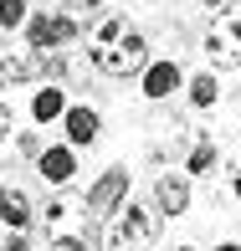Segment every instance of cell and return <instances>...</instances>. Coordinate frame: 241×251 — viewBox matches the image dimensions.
<instances>
[{"label": "cell", "instance_id": "6da1fadb", "mask_svg": "<svg viewBox=\"0 0 241 251\" xmlns=\"http://www.w3.org/2000/svg\"><path fill=\"white\" fill-rule=\"evenodd\" d=\"M82 51H87V62H93V72L103 77V82H139L144 67L154 62L149 31L134 26V16L123 5H108L93 26H87Z\"/></svg>", "mask_w": 241, "mask_h": 251}, {"label": "cell", "instance_id": "7a4b0ae2", "mask_svg": "<svg viewBox=\"0 0 241 251\" xmlns=\"http://www.w3.org/2000/svg\"><path fill=\"white\" fill-rule=\"evenodd\" d=\"M36 231L47 251H98V226L87 221L82 195H72V190H52L36 205Z\"/></svg>", "mask_w": 241, "mask_h": 251}, {"label": "cell", "instance_id": "3957f363", "mask_svg": "<svg viewBox=\"0 0 241 251\" xmlns=\"http://www.w3.org/2000/svg\"><path fill=\"white\" fill-rule=\"evenodd\" d=\"M154 241H159V215L149 210V200L134 195L98 226V251H154Z\"/></svg>", "mask_w": 241, "mask_h": 251}, {"label": "cell", "instance_id": "277c9868", "mask_svg": "<svg viewBox=\"0 0 241 251\" xmlns=\"http://www.w3.org/2000/svg\"><path fill=\"white\" fill-rule=\"evenodd\" d=\"M82 41H87V26L62 5H36L21 26V47H31V51H72Z\"/></svg>", "mask_w": 241, "mask_h": 251}, {"label": "cell", "instance_id": "5b68a950", "mask_svg": "<svg viewBox=\"0 0 241 251\" xmlns=\"http://www.w3.org/2000/svg\"><path fill=\"white\" fill-rule=\"evenodd\" d=\"M200 51L211 72H241V0H226L221 10H211L200 31Z\"/></svg>", "mask_w": 241, "mask_h": 251}, {"label": "cell", "instance_id": "8992f818", "mask_svg": "<svg viewBox=\"0 0 241 251\" xmlns=\"http://www.w3.org/2000/svg\"><path fill=\"white\" fill-rule=\"evenodd\" d=\"M144 133H149V139H144V159H149L154 169H169V159H185V149L200 139V133H190V118H185V113H175L169 102H164V108H154V118L144 123Z\"/></svg>", "mask_w": 241, "mask_h": 251}, {"label": "cell", "instance_id": "52a82bcc", "mask_svg": "<svg viewBox=\"0 0 241 251\" xmlns=\"http://www.w3.org/2000/svg\"><path fill=\"white\" fill-rule=\"evenodd\" d=\"M144 200H149V210L159 215V226H169V221H185V215L195 210V179L185 175V169H154L149 175V190H144Z\"/></svg>", "mask_w": 241, "mask_h": 251}, {"label": "cell", "instance_id": "ba28073f", "mask_svg": "<svg viewBox=\"0 0 241 251\" xmlns=\"http://www.w3.org/2000/svg\"><path fill=\"white\" fill-rule=\"evenodd\" d=\"M129 195H134V169L118 159V164H108V169L93 179V185L82 190V210H87V221H93V226H103Z\"/></svg>", "mask_w": 241, "mask_h": 251}, {"label": "cell", "instance_id": "9c48e42d", "mask_svg": "<svg viewBox=\"0 0 241 251\" xmlns=\"http://www.w3.org/2000/svg\"><path fill=\"white\" fill-rule=\"evenodd\" d=\"M185 67H180V56H154V62L144 67L139 77V98L149 102V108H164V102H175L180 93H185Z\"/></svg>", "mask_w": 241, "mask_h": 251}, {"label": "cell", "instance_id": "30bf717a", "mask_svg": "<svg viewBox=\"0 0 241 251\" xmlns=\"http://www.w3.org/2000/svg\"><path fill=\"white\" fill-rule=\"evenodd\" d=\"M62 144H72L77 154H87V149L103 144V108L98 102H77L72 98V108L62 113Z\"/></svg>", "mask_w": 241, "mask_h": 251}, {"label": "cell", "instance_id": "8fae6325", "mask_svg": "<svg viewBox=\"0 0 241 251\" xmlns=\"http://www.w3.org/2000/svg\"><path fill=\"white\" fill-rule=\"evenodd\" d=\"M36 175L47 190H72L77 179H82V154L72 149V144H47L36 159Z\"/></svg>", "mask_w": 241, "mask_h": 251}, {"label": "cell", "instance_id": "7c38bea8", "mask_svg": "<svg viewBox=\"0 0 241 251\" xmlns=\"http://www.w3.org/2000/svg\"><path fill=\"white\" fill-rule=\"evenodd\" d=\"M16 87H36V51L0 41V98L16 93Z\"/></svg>", "mask_w": 241, "mask_h": 251}, {"label": "cell", "instance_id": "4fadbf2b", "mask_svg": "<svg viewBox=\"0 0 241 251\" xmlns=\"http://www.w3.org/2000/svg\"><path fill=\"white\" fill-rule=\"evenodd\" d=\"M185 102H190V113H221V108H226V82H221V72L195 67V72L185 77Z\"/></svg>", "mask_w": 241, "mask_h": 251}, {"label": "cell", "instance_id": "5bb4252c", "mask_svg": "<svg viewBox=\"0 0 241 251\" xmlns=\"http://www.w3.org/2000/svg\"><path fill=\"white\" fill-rule=\"evenodd\" d=\"M0 226H5V231H21V236L36 231V200L21 185H10V179H0Z\"/></svg>", "mask_w": 241, "mask_h": 251}, {"label": "cell", "instance_id": "9a60e30c", "mask_svg": "<svg viewBox=\"0 0 241 251\" xmlns=\"http://www.w3.org/2000/svg\"><path fill=\"white\" fill-rule=\"evenodd\" d=\"M72 108V93L67 87H56V82H41V87H31V98H26V118L36 123V128H47V123H62V113Z\"/></svg>", "mask_w": 241, "mask_h": 251}, {"label": "cell", "instance_id": "2e32d148", "mask_svg": "<svg viewBox=\"0 0 241 251\" xmlns=\"http://www.w3.org/2000/svg\"><path fill=\"white\" fill-rule=\"evenodd\" d=\"M180 169H185L190 179H215V175H221V144L200 133V139H195L190 149H185V159H180Z\"/></svg>", "mask_w": 241, "mask_h": 251}, {"label": "cell", "instance_id": "e0dca14e", "mask_svg": "<svg viewBox=\"0 0 241 251\" xmlns=\"http://www.w3.org/2000/svg\"><path fill=\"white\" fill-rule=\"evenodd\" d=\"M10 149H16V164H31V169H36V159H41V149H47V139H41V128L31 123V128H16Z\"/></svg>", "mask_w": 241, "mask_h": 251}, {"label": "cell", "instance_id": "ac0fdd59", "mask_svg": "<svg viewBox=\"0 0 241 251\" xmlns=\"http://www.w3.org/2000/svg\"><path fill=\"white\" fill-rule=\"evenodd\" d=\"M31 10H36V0H0V41L21 36V26H26Z\"/></svg>", "mask_w": 241, "mask_h": 251}, {"label": "cell", "instance_id": "d6986e66", "mask_svg": "<svg viewBox=\"0 0 241 251\" xmlns=\"http://www.w3.org/2000/svg\"><path fill=\"white\" fill-rule=\"evenodd\" d=\"M16 128H21V118H16V108H10V102L0 98V149H10V139H16Z\"/></svg>", "mask_w": 241, "mask_h": 251}, {"label": "cell", "instance_id": "ffe728a7", "mask_svg": "<svg viewBox=\"0 0 241 251\" xmlns=\"http://www.w3.org/2000/svg\"><path fill=\"white\" fill-rule=\"evenodd\" d=\"M0 251H36V241L21 236V231H5V236H0Z\"/></svg>", "mask_w": 241, "mask_h": 251}, {"label": "cell", "instance_id": "44dd1931", "mask_svg": "<svg viewBox=\"0 0 241 251\" xmlns=\"http://www.w3.org/2000/svg\"><path fill=\"white\" fill-rule=\"evenodd\" d=\"M226 195L241 200V159H231V164H226Z\"/></svg>", "mask_w": 241, "mask_h": 251}, {"label": "cell", "instance_id": "7402d4cb", "mask_svg": "<svg viewBox=\"0 0 241 251\" xmlns=\"http://www.w3.org/2000/svg\"><path fill=\"white\" fill-rule=\"evenodd\" d=\"M211 251H236V241H215V246H211Z\"/></svg>", "mask_w": 241, "mask_h": 251}, {"label": "cell", "instance_id": "603a6c76", "mask_svg": "<svg viewBox=\"0 0 241 251\" xmlns=\"http://www.w3.org/2000/svg\"><path fill=\"white\" fill-rule=\"evenodd\" d=\"M200 5H205V10H221V5H226V0H200Z\"/></svg>", "mask_w": 241, "mask_h": 251}, {"label": "cell", "instance_id": "cb8c5ba5", "mask_svg": "<svg viewBox=\"0 0 241 251\" xmlns=\"http://www.w3.org/2000/svg\"><path fill=\"white\" fill-rule=\"evenodd\" d=\"M169 251H200V246H190V241H180V246H169Z\"/></svg>", "mask_w": 241, "mask_h": 251}, {"label": "cell", "instance_id": "d4e9b609", "mask_svg": "<svg viewBox=\"0 0 241 251\" xmlns=\"http://www.w3.org/2000/svg\"><path fill=\"white\" fill-rule=\"evenodd\" d=\"M236 251H241V241H236Z\"/></svg>", "mask_w": 241, "mask_h": 251}]
</instances>
